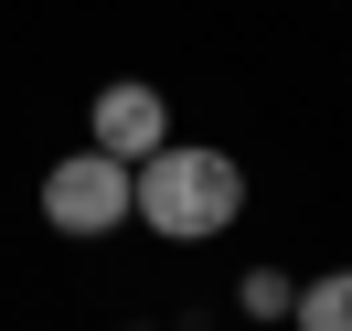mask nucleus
Wrapping results in <instances>:
<instances>
[{
	"label": "nucleus",
	"mask_w": 352,
	"mask_h": 331,
	"mask_svg": "<svg viewBox=\"0 0 352 331\" xmlns=\"http://www.w3.org/2000/svg\"><path fill=\"white\" fill-rule=\"evenodd\" d=\"M245 310H256V321H278V310H299V288L278 278V267H245V288H235Z\"/></svg>",
	"instance_id": "nucleus-5"
},
{
	"label": "nucleus",
	"mask_w": 352,
	"mask_h": 331,
	"mask_svg": "<svg viewBox=\"0 0 352 331\" xmlns=\"http://www.w3.org/2000/svg\"><path fill=\"white\" fill-rule=\"evenodd\" d=\"M288 321H299V331H352V267H331V278H309Z\"/></svg>",
	"instance_id": "nucleus-4"
},
{
	"label": "nucleus",
	"mask_w": 352,
	"mask_h": 331,
	"mask_svg": "<svg viewBox=\"0 0 352 331\" xmlns=\"http://www.w3.org/2000/svg\"><path fill=\"white\" fill-rule=\"evenodd\" d=\"M139 214V171L107 150H65L43 171V224L54 235H118V224Z\"/></svg>",
	"instance_id": "nucleus-2"
},
{
	"label": "nucleus",
	"mask_w": 352,
	"mask_h": 331,
	"mask_svg": "<svg viewBox=\"0 0 352 331\" xmlns=\"http://www.w3.org/2000/svg\"><path fill=\"white\" fill-rule=\"evenodd\" d=\"M245 214V171L224 150H203V139H160L150 160H139V224L171 246H203L224 235V224Z\"/></svg>",
	"instance_id": "nucleus-1"
},
{
	"label": "nucleus",
	"mask_w": 352,
	"mask_h": 331,
	"mask_svg": "<svg viewBox=\"0 0 352 331\" xmlns=\"http://www.w3.org/2000/svg\"><path fill=\"white\" fill-rule=\"evenodd\" d=\"M160 139H171L160 86H139V75H129V86H96V139H86V150H107V160H129V171H139Z\"/></svg>",
	"instance_id": "nucleus-3"
}]
</instances>
